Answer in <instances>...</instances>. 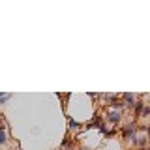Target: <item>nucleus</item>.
I'll return each mask as SVG.
<instances>
[{
    "label": "nucleus",
    "instance_id": "8",
    "mask_svg": "<svg viewBox=\"0 0 150 150\" xmlns=\"http://www.w3.org/2000/svg\"><path fill=\"white\" fill-rule=\"evenodd\" d=\"M60 148H71V141H69V135H66V139L60 143Z\"/></svg>",
    "mask_w": 150,
    "mask_h": 150
},
{
    "label": "nucleus",
    "instance_id": "3",
    "mask_svg": "<svg viewBox=\"0 0 150 150\" xmlns=\"http://www.w3.org/2000/svg\"><path fill=\"white\" fill-rule=\"evenodd\" d=\"M137 94H133V92H126V94H122L120 96V100L122 103H124V107H129V109H133V105H135V101H137Z\"/></svg>",
    "mask_w": 150,
    "mask_h": 150
},
{
    "label": "nucleus",
    "instance_id": "5",
    "mask_svg": "<svg viewBox=\"0 0 150 150\" xmlns=\"http://www.w3.org/2000/svg\"><path fill=\"white\" fill-rule=\"evenodd\" d=\"M68 126H69V131H73V129H81V122L79 120H73L71 116H68Z\"/></svg>",
    "mask_w": 150,
    "mask_h": 150
},
{
    "label": "nucleus",
    "instance_id": "9",
    "mask_svg": "<svg viewBox=\"0 0 150 150\" xmlns=\"http://www.w3.org/2000/svg\"><path fill=\"white\" fill-rule=\"evenodd\" d=\"M8 100H11V94H4V92H0V105H4Z\"/></svg>",
    "mask_w": 150,
    "mask_h": 150
},
{
    "label": "nucleus",
    "instance_id": "1",
    "mask_svg": "<svg viewBox=\"0 0 150 150\" xmlns=\"http://www.w3.org/2000/svg\"><path fill=\"white\" fill-rule=\"evenodd\" d=\"M122 118H124V115H122V111H107L105 116H103V120H105V124H112V126H118Z\"/></svg>",
    "mask_w": 150,
    "mask_h": 150
},
{
    "label": "nucleus",
    "instance_id": "12",
    "mask_svg": "<svg viewBox=\"0 0 150 150\" xmlns=\"http://www.w3.org/2000/svg\"><path fill=\"white\" fill-rule=\"evenodd\" d=\"M137 150H148V148H137Z\"/></svg>",
    "mask_w": 150,
    "mask_h": 150
},
{
    "label": "nucleus",
    "instance_id": "2",
    "mask_svg": "<svg viewBox=\"0 0 150 150\" xmlns=\"http://www.w3.org/2000/svg\"><path fill=\"white\" fill-rule=\"evenodd\" d=\"M120 133H122V139H129L133 133H137V120H131L129 124H126Z\"/></svg>",
    "mask_w": 150,
    "mask_h": 150
},
{
    "label": "nucleus",
    "instance_id": "7",
    "mask_svg": "<svg viewBox=\"0 0 150 150\" xmlns=\"http://www.w3.org/2000/svg\"><path fill=\"white\" fill-rule=\"evenodd\" d=\"M148 115H150V105H148V103H144L143 111H141V118H148Z\"/></svg>",
    "mask_w": 150,
    "mask_h": 150
},
{
    "label": "nucleus",
    "instance_id": "11",
    "mask_svg": "<svg viewBox=\"0 0 150 150\" xmlns=\"http://www.w3.org/2000/svg\"><path fill=\"white\" fill-rule=\"evenodd\" d=\"M0 129H6V124H4V116L0 115Z\"/></svg>",
    "mask_w": 150,
    "mask_h": 150
},
{
    "label": "nucleus",
    "instance_id": "6",
    "mask_svg": "<svg viewBox=\"0 0 150 150\" xmlns=\"http://www.w3.org/2000/svg\"><path fill=\"white\" fill-rule=\"evenodd\" d=\"M143 107H144V103L143 101H135V105H133V112H135V116H141V111H143Z\"/></svg>",
    "mask_w": 150,
    "mask_h": 150
},
{
    "label": "nucleus",
    "instance_id": "4",
    "mask_svg": "<svg viewBox=\"0 0 150 150\" xmlns=\"http://www.w3.org/2000/svg\"><path fill=\"white\" fill-rule=\"evenodd\" d=\"M122 109H124V103L120 100V94H116V96L109 101V111H122Z\"/></svg>",
    "mask_w": 150,
    "mask_h": 150
},
{
    "label": "nucleus",
    "instance_id": "13",
    "mask_svg": "<svg viewBox=\"0 0 150 150\" xmlns=\"http://www.w3.org/2000/svg\"><path fill=\"white\" fill-rule=\"evenodd\" d=\"M81 150H86V148H81Z\"/></svg>",
    "mask_w": 150,
    "mask_h": 150
},
{
    "label": "nucleus",
    "instance_id": "10",
    "mask_svg": "<svg viewBox=\"0 0 150 150\" xmlns=\"http://www.w3.org/2000/svg\"><path fill=\"white\" fill-rule=\"evenodd\" d=\"M8 143V133L6 129H0V144H6Z\"/></svg>",
    "mask_w": 150,
    "mask_h": 150
}]
</instances>
